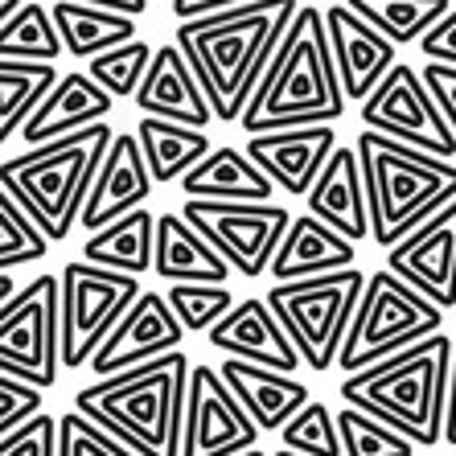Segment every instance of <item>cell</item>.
Segmentation results:
<instances>
[{
	"label": "cell",
	"instance_id": "1",
	"mask_svg": "<svg viewBox=\"0 0 456 456\" xmlns=\"http://www.w3.org/2000/svg\"><path fill=\"white\" fill-rule=\"evenodd\" d=\"M300 0H255L210 17L177 21V45L206 86L218 124H239L267 62L276 58Z\"/></svg>",
	"mask_w": 456,
	"mask_h": 456
},
{
	"label": "cell",
	"instance_id": "2",
	"mask_svg": "<svg viewBox=\"0 0 456 456\" xmlns=\"http://www.w3.org/2000/svg\"><path fill=\"white\" fill-rule=\"evenodd\" d=\"M341 116H346V86L333 62L325 12L300 4L297 21L288 25L276 58L267 62L239 127L247 136H264L284 127L338 124Z\"/></svg>",
	"mask_w": 456,
	"mask_h": 456
},
{
	"label": "cell",
	"instance_id": "3",
	"mask_svg": "<svg viewBox=\"0 0 456 456\" xmlns=\"http://www.w3.org/2000/svg\"><path fill=\"white\" fill-rule=\"evenodd\" d=\"M190 354H165L136 370L95 379L75 395V411L103 424L140 456H181L185 403H190Z\"/></svg>",
	"mask_w": 456,
	"mask_h": 456
},
{
	"label": "cell",
	"instance_id": "4",
	"mask_svg": "<svg viewBox=\"0 0 456 456\" xmlns=\"http://www.w3.org/2000/svg\"><path fill=\"white\" fill-rule=\"evenodd\" d=\"M456 338L436 333L411 350L366 366L341 379V403L379 415L382 424L403 432L419 448H436L444 440L448 391H452Z\"/></svg>",
	"mask_w": 456,
	"mask_h": 456
},
{
	"label": "cell",
	"instance_id": "5",
	"mask_svg": "<svg viewBox=\"0 0 456 456\" xmlns=\"http://www.w3.org/2000/svg\"><path fill=\"white\" fill-rule=\"evenodd\" d=\"M116 136L119 132L103 119V124H91L75 136L21 152V157H4L0 185L21 198L25 210L50 234V243H62L66 234L83 223L91 185H95Z\"/></svg>",
	"mask_w": 456,
	"mask_h": 456
},
{
	"label": "cell",
	"instance_id": "6",
	"mask_svg": "<svg viewBox=\"0 0 456 456\" xmlns=\"http://www.w3.org/2000/svg\"><path fill=\"white\" fill-rule=\"evenodd\" d=\"M358 157L366 173V193H370L374 243L391 251L403 243L415 226L456 202V165L444 157H432L424 149H411L403 140H391L366 127L358 136Z\"/></svg>",
	"mask_w": 456,
	"mask_h": 456
},
{
	"label": "cell",
	"instance_id": "7",
	"mask_svg": "<svg viewBox=\"0 0 456 456\" xmlns=\"http://www.w3.org/2000/svg\"><path fill=\"white\" fill-rule=\"evenodd\" d=\"M440 325H444V308L428 300L419 288H411L403 276H395L391 267H382L366 280L346 350L338 358L341 374H358L366 366H379L395 354L411 350L419 341L436 338Z\"/></svg>",
	"mask_w": 456,
	"mask_h": 456
},
{
	"label": "cell",
	"instance_id": "8",
	"mask_svg": "<svg viewBox=\"0 0 456 456\" xmlns=\"http://www.w3.org/2000/svg\"><path fill=\"white\" fill-rule=\"evenodd\" d=\"M366 280L370 276H362L358 267H346L333 276L276 284L267 292V305L284 321L288 338L297 341L305 366H313L317 374L338 366L346 338H350L354 313H358L362 292H366Z\"/></svg>",
	"mask_w": 456,
	"mask_h": 456
},
{
	"label": "cell",
	"instance_id": "9",
	"mask_svg": "<svg viewBox=\"0 0 456 456\" xmlns=\"http://www.w3.org/2000/svg\"><path fill=\"white\" fill-rule=\"evenodd\" d=\"M140 276L70 259L62 267V366L83 370L99 354L124 313L140 300Z\"/></svg>",
	"mask_w": 456,
	"mask_h": 456
},
{
	"label": "cell",
	"instance_id": "10",
	"mask_svg": "<svg viewBox=\"0 0 456 456\" xmlns=\"http://www.w3.org/2000/svg\"><path fill=\"white\" fill-rule=\"evenodd\" d=\"M62 370V276H37L0 313V374L53 391Z\"/></svg>",
	"mask_w": 456,
	"mask_h": 456
},
{
	"label": "cell",
	"instance_id": "11",
	"mask_svg": "<svg viewBox=\"0 0 456 456\" xmlns=\"http://www.w3.org/2000/svg\"><path fill=\"white\" fill-rule=\"evenodd\" d=\"M181 214L247 280H259L264 272H272V259H276L288 226H292V214L280 202H206V198H185Z\"/></svg>",
	"mask_w": 456,
	"mask_h": 456
},
{
	"label": "cell",
	"instance_id": "12",
	"mask_svg": "<svg viewBox=\"0 0 456 456\" xmlns=\"http://www.w3.org/2000/svg\"><path fill=\"white\" fill-rule=\"evenodd\" d=\"M362 124L391 140H403L411 149L432 152V157H456L452 124L436 103L432 86L424 83V70H411L407 62L395 66L370 91V99H362Z\"/></svg>",
	"mask_w": 456,
	"mask_h": 456
},
{
	"label": "cell",
	"instance_id": "13",
	"mask_svg": "<svg viewBox=\"0 0 456 456\" xmlns=\"http://www.w3.org/2000/svg\"><path fill=\"white\" fill-rule=\"evenodd\" d=\"M264 428L255 424L231 382L214 366H193L181 456H243L255 448Z\"/></svg>",
	"mask_w": 456,
	"mask_h": 456
},
{
	"label": "cell",
	"instance_id": "14",
	"mask_svg": "<svg viewBox=\"0 0 456 456\" xmlns=\"http://www.w3.org/2000/svg\"><path fill=\"white\" fill-rule=\"evenodd\" d=\"M181 338H185V325L177 321L169 297L165 292H140V300L127 308L124 321L111 330V338L91 358V374L95 379H111V374L136 370L144 362L177 354Z\"/></svg>",
	"mask_w": 456,
	"mask_h": 456
},
{
	"label": "cell",
	"instance_id": "15",
	"mask_svg": "<svg viewBox=\"0 0 456 456\" xmlns=\"http://www.w3.org/2000/svg\"><path fill=\"white\" fill-rule=\"evenodd\" d=\"M387 267L444 313L456 308V202H448L424 226H415L403 243H395L387 251Z\"/></svg>",
	"mask_w": 456,
	"mask_h": 456
},
{
	"label": "cell",
	"instance_id": "16",
	"mask_svg": "<svg viewBox=\"0 0 456 456\" xmlns=\"http://www.w3.org/2000/svg\"><path fill=\"white\" fill-rule=\"evenodd\" d=\"M206 338L226 358H243V362L272 366V370H284V374H297L305 366L297 341L288 338L284 321L276 317V308L267 305V297L239 300Z\"/></svg>",
	"mask_w": 456,
	"mask_h": 456
},
{
	"label": "cell",
	"instance_id": "17",
	"mask_svg": "<svg viewBox=\"0 0 456 456\" xmlns=\"http://www.w3.org/2000/svg\"><path fill=\"white\" fill-rule=\"evenodd\" d=\"M325 25H330L333 62H338L346 99H370L374 86L399 66V58H395L399 45L387 33L374 29L366 17H358L346 0L325 9Z\"/></svg>",
	"mask_w": 456,
	"mask_h": 456
},
{
	"label": "cell",
	"instance_id": "18",
	"mask_svg": "<svg viewBox=\"0 0 456 456\" xmlns=\"http://www.w3.org/2000/svg\"><path fill=\"white\" fill-rule=\"evenodd\" d=\"M247 152H251L255 165L276 181L284 193L308 198V190L317 185L321 169H325L330 157L338 152V132H333V124L264 132V136H247Z\"/></svg>",
	"mask_w": 456,
	"mask_h": 456
},
{
	"label": "cell",
	"instance_id": "19",
	"mask_svg": "<svg viewBox=\"0 0 456 456\" xmlns=\"http://www.w3.org/2000/svg\"><path fill=\"white\" fill-rule=\"evenodd\" d=\"M152 190H157V181H152V169L144 160V149H140V136L136 132H119L95 185H91V198H86L83 210V231L95 234L103 226H111L116 218H124V214L144 210Z\"/></svg>",
	"mask_w": 456,
	"mask_h": 456
},
{
	"label": "cell",
	"instance_id": "20",
	"mask_svg": "<svg viewBox=\"0 0 456 456\" xmlns=\"http://www.w3.org/2000/svg\"><path fill=\"white\" fill-rule=\"evenodd\" d=\"M308 214H317L321 223H330L341 231L350 243L374 239V218H370V193H366V173H362V157L350 144H338L330 165L321 169L317 185L308 190Z\"/></svg>",
	"mask_w": 456,
	"mask_h": 456
},
{
	"label": "cell",
	"instance_id": "21",
	"mask_svg": "<svg viewBox=\"0 0 456 456\" xmlns=\"http://www.w3.org/2000/svg\"><path fill=\"white\" fill-rule=\"evenodd\" d=\"M140 107V116H157V119H173V124H190V127H210L214 107L206 86L198 83L190 58L181 53V45H160L152 58V70L140 86V95L132 99Z\"/></svg>",
	"mask_w": 456,
	"mask_h": 456
},
{
	"label": "cell",
	"instance_id": "22",
	"mask_svg": "<svg viewBox=\"0 0 456 456\" xmlns=\"http://www.w3.org/2000/svg\"><path fill=\"white\" fill-rule=\"evenodd\" d=\"M218 370H223V379L231 382V391L239 395V403L247 407V415L264 432H284L313 403V395H308V387L297 374L255 366V362H243V358H223Z\"/></svg>",
	"mask_w": 456,
	"mask_h": 456
},
{
	"label": "cell",
	"instance_id": "23",
	"mask_svg": "<svg viewBox=\"0 0 456 456\" xmlns=\"http://www.w3.org/2000/svg\"><path fill=\"white\" fill-rule=\"evenodd\" d=\"M358 259V243H350L341 231L330 223H321L317 214H300L288 226L284 243H280L272 272L267 276L276 284H292V280H313V276H333L346 272Z\"/></svg>",
	"mask_w": 456,
	"mask_h": 456
},
{
	"label": "cell",
	"instance_id": "24",
	"mask_svg": "<svg viewBox=\"0 0 456 456\" xmlns=\"http://www.w3.org/2000/svg\"><path fill=\"white\" fill-rule=\"evenodd\" d=\"M111 107H116V99L107 95L95 78L83 75V70H70L50 91V99L37 107V116L21 127V140L29 149H42V144L75 136V132H83L91 124H103L111 116Z\"/></svg>",
	"mask_w": 456,
	"mask_h": 456
},
{
	"label": "cell",
	"instance_id": "25",
	"mask_svg": "<svg viewBox=\"0 0 456 456\" xmlns=\"http://www.w3.org/2000/svg\"><path fill=\"white\" fill-rule=\"evenodd\" d=\"M160 280L169 284H226L234 267L210 247L185 214H157V264Z\"/></svg>",
	"mask_w": 456,
	"mask_h": 456
},
{
	"label": "cell",
	"instance_id": "26",
	"mask_svg": "<svg viewBox=\"0 0 456 456\" xmlns=\"http://www.w3.org/2000/svg\"><path fill=\"white\" fill-rule=\"evenodd\" d=\"M181 193L185 198H206V202H272L280 185L255 165L251 152L223 144L198 169L181 177Z\"/></svg>",
	"mask_w": 456,
	"mask_h": 456
},
{
	"label": "cell",
	"instance_id": "27",
	"mask_svg": "<svg viewBox=\"0 0 456 456\" xmlns=\"http://www.w3.org/2000/svg\"><path fill=\"white\" fill-rule=\"evenodd\" d=\"M58 33L66 42V53H75L78 62H91L99 53L127 45L140 37L136 17L116 9H103V4H83V0H53L50 4Z\"/></svg>",
	"mask_w": 456,
	"mask_h": 456
},
{
	"label": "cell",
	"instance_id": "28",
	"mask_svg": "<svg viewBox=\"0 0 456 456\" xmlns=\"http://www.w3.org/2000/svg\"><path fill=\"white\" fill-rule=\"evenodd\" d=\"M136 136H140V149H144V160H149L157 185L181 181L214 152L210 136H206L202 127L173 124V119H157V116H140Z\"/></svg>",
	"mask_w": 456,
	"mask_h": 456
},
{
	"label": "cell",
	"instance_id": "29",
	"mask_svg": "<svg viewBox=\"0 0 456 456\" xmlns=\"http://www.w3.org/2000/svg\"><path fill=\"white\" fill-rule=\"evenodd\" d=\"M83 259L124 276H144L157 264V218L149 210H132L111 226L95 231L83 243Z\"/></svg>",
	"mask_w": 456,
	"mask_h": 456
},
{
	"label": "cell",
	"instance_id": "30",
	"mask_svg": "<svg viewBox=\"0 0 456 456\" xmlns=\"http://www.w3.org/2000/svg\"><path fill=\"white\" fill-rule=\"evenodd\" d=\"M62 83L53 62H25V58H0V140L9 144Z\"/></svg>",
	"mask_w": 456,
	"mask_h": 456
},
{
	"label": "cell",
	"instance_id": "31",
	"mask_svg": "<svg viewBox=\"0 0 456 456\" xmlns=\"http://www.w3.org/2000/svg\"><path fill=\"white\" fill-rule=\"evenodd\" d=\"M358 17L387 33L395 45L424 42L436 25L452 12V0H346Z\"/></svg>",
	"mask_w": 456,
	"mask_h": 456
},
{
	"label": "cell",
	"instance_id": "32",
	"mask_svg": "<svg viewBox=\"0 0 456 456\" xmlns=\"http://www.w3.org/2000/svg\"><path fill=\"white\" fill-rule=\"evenodd\" d=\"M66 50L53 12L37 0H25V9L0 29V58H25V62H58Z\"/></svg>",
	"mask_w": 456,
	"mask_h": 456
},
{
	"label": "cell",
	"instance_id": "33",
	"mask_svg": "<svg viewBox=\"0 0 456 456\" xmlns=\"http://www.w3.org/2000/svg\"><path fill=\"white\" fill-rule=\"evenodd\" d=\"M4 190V185H0ZM50 255V234L42 231V223L25 210V202L12 190L0 193V264L21 267L33 259H45Z\"/></svg>",
	"mask_w": 456,
	"mask_h": 456
},
{
	"label": "cell",
	"instance_id": "34",
	"mask_svg": "<svg viewBox=\"0 0 456 456\" xmlns=\"http://www.w3.org/2000/svg\"><path fill=\"white\" fill-rule=\"evenodd\" d=\"M152 58H157V50H149V42L136 37V42L116 45V50L91 58V62H86V75L95 78L111 99H136L152 70Z\"/></svg>",
	"mask_w": 456,
	"mask_h": 456
},
{
	"label": "cell",
	"instance_id": "35",
	"mask_svg": "<svg viewBox=\"0 0 456 456\" xmlns=\"http://www.w3.org/2000/svg\"><path fill=\"white\" fill-rule=\"evenodd\" d=\"M338 428H341L346 456H415L419 452L415 440H407L403 432H395L391 424H382L379 415L362 411V407H350V403H341Z\"/></svg>",
	"mask_w": 456,
	"mask_h": 456
},
{
	"label": "cell",
	"instance_id": "36",
	"mask_svg": "<svg viewBox=\"0 0 456 456\" xmlns=\"http://www.w3.org/2000/svg\"><path fill=\"white\" fill-rule=\"evenodd\" d=\"M280 448L300 456H346L341 444V428H338V411L325 407L321 399L305 407V411L292 419V424L280 432Z\"/></svg>",
	"mask_w": 456,
	"mask_h": 456
},
{
	"label": "cell",
	"instance_id": "37",
	"mask_svg": "<svg viewBox=\"0 0 456 456\" xmlns=\"http://www.w3.org/2000/svg\"><path fill=\"white\" fill-rule=\"evenodd\" d=\"M173 313L185 325V333H210L239 300L226 284H169L165 288Z\"/></svg>",
	"mask_w": 456,
	"mask_h": 456
},
{
	"label": "cell",
	"instance_id": "38",
	"mask_svg": "<svg viewBox=\"0 0 456 456\" xmlns=\"http://www.w3.org/2000/svg\"><path fill=\"white\" fill-rule=\"evenodd\" d=\"M58 424H62V452L58 456H140L124 440H116L103 424L86 419L83 411L58 415Z\"/></svg>",
	"mask_w": 456,
	"mask_h": 456
},
{
	"label": "cell",
	"instance_id": "39",
	"mask_svg": "<svg viewBox=\"0 0 456 456\" xmlns=\"http://www.w3.org/2000/svg\"><path fill=\"white\" fill-rule=\"evenodd\" d=\"M42 387H33L25 379L0 374V440L12 432H21L25 424H33L42 415Z\"/></svg>",
	"mask_w": 456,
	"mask_h": 456
},
{
	"label": "cell",
	"instance_id": "40",
	"mask_svg": "<svg viewBox=\"0 0 456 456\" xmlns=\"http://www.w3.org/2000/svg\"><path fill=\"white\" fill-rule=\"evenodd\" d=\"M62 452V424L53 415H37L21 432L0 440V456H58Z\"/></svg>",
	"mask_w": 456,
	"mask_h": 456
},
{
	"label": "cell",
	"instance_id": "41",
	"mask_svg": "<svg viewBox=\"0 0 456 456\" xmlns=\"http://www.w3.org/2000/svg\"><path fill=\"white\" fill-rule=\"evenodd\" d=\"M424 83L432 86L436 103H440V111L448 116V124H452V132H456V66L428 62L424 66Z\"/></svg>",
	"mask_w": 456,
	"mask_h": 456
},
{
	"label": "cell",
	"instance_id": "42",
	"mask_svg": "<svg viewBox=\"0 0 456 456\" xmlns=\"http://www.w3.org/2000/svg\"><path fill=\"white\" fill-rule=\"evenodd\" d=\"M419 50H424V58H432V62L456 66V4H452V12H448L444 21L436 25L424 42H419Z\"/></svg>",
	"mask_w": 456,
	"mask_h": 456
},
{
	"label": "cell",
	"instance_id": "43",
	"mask_svg": "<svg viewBox=\"0 0 456 456\" xmlns=\"http://www.w3.org/2000/svg\"><path fill=\"white\" fill-rule=\"evenodd\" d=\"M177 21H193V17H210V12H226L239 4H255V0H169Z\"/></svg>",
	"mask_w": 456,
	"mask_h": 456
},
{
	"label": "cell",
	"instance_id": "44",
	"mask_svg": "<svg viewBox=\"0 0 456 456\" xmlns=\"http://www.w3.org/2000/svg\"><path fill=\"white\" fill-rule=\"evenodd\" d=\"M83 4H103V9H116V12H127V17H140L152 0H83Z\"/></svg>",
	"mask_w": 456,
	"mask_h": 456
},
{
	"label": "cell",
	"instance_id": "45",
	"mask_svg": "<svg viewBox=\"0 0 456 456\" xmlns=\"http://www.w3.org/2000/svg\"><path fill=\"white\" fill-rule=\"evenodd\" d=\"M444 444L456 448V358H452V391H448V419H444Z\"/></svg>",
	"mask_w": 456,
	"mask_h": 456
},
{
	"label": "cell",
	"instance_id": "46",
	"mask_svg": "<svg viewBox=\"0 0 456 456\" xmlns=\"http://www.w3.org/2000/svg\"><path fill=\"white\" fill-rule=\"evenodd\" d=\"M25 9V0H0V17L9 21V17H17V12Z\"/></svg>",
	"mask_w": 456,
	"mask_h": 456
},
{
	"label": "cell",
	"instance_id": "47",
	"mask_svg": "<svg viewBox=\"0 0 456 456\" xmlns=\"http://www.w3.org/2000/svg\"><path fill=\"white\" fill-rule=\"evenodd\" d=\"M272 456H300V452H288V448H280V452H272Z\"/></svg>",
	"mask_w": 456,
	"mask_h": 456
},
{
	"label": "cell",
	"instance_id": "48",
	"mask_svg": "<svg viewBox=\"0 0 456 456\" xmlns=\"http://www.w3.org/2000/svg\"><path fill=\"white\" fill-rule=\"evenodd\" d=\"M243 456H272V452H259V448H251V452H243Z\"/></svg>",
	"mask_w": 456,
	"mask_h": 456
}]
</instances>
